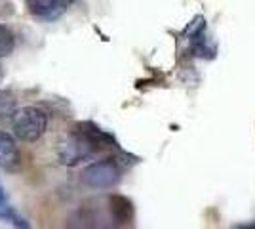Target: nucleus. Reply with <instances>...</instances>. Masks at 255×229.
Instances as JSON below:
<instances>
[{"mask_svg": "<svg viewBox=\"0 0 255 229\" xmlns=\"http://www.w3.org/2000/svg\"><path fill=\"white\" fill-rule=\"evenodd\" d=\"M0 220L11 222V224L17 226V228H27V224H25V222L13 212V208L10 207V203H8V199L4 195V189H2V187H0Z\"/></svg>", "mask_w": 255, "mask_h": 229, "instance_id": "nucleus-6", "label": "nucleus"}, {"mask_svg": "<svg viewBox=\"0 0 255 229\" xmlns=\"http://www.w3.org/2000/svg\"><path fill=\"white\" fill-rule=\"evenodd\" d=\"M73 2L75 0H25L31 15L44 21H53L59 15H63L73 6Z\"/></svg>", "mask_w": 255, "mask_h": 229, "instance_id": "nucleus-3", "label": "nucleus"}, {"mask_svg": "<svg viewBox=\"0 0 255 229\" xmlns=\"http://www.w3.org/2000/svg\"><path fill=\"white\" fill-rule=\"evenodd\" d=\"M13 46H15V38L11 29L0 23V57L10 55L13 52Z\"/></svg>", "mask_w": 255, "mask_h": 229, "instance_id": "nucleus-7", "label": "nucleus"}, {"mask_svg": "<svg viewBox=\"0 0 255 229\" xmlns=\"http://www.w3.org/2000/svg\"><path fill=\"white\" fill-rule=\"evenodd\" d=\"M111 210L115 214V220H118L120 224H129L131 218H133L131 203L124 197H113L111 199Z\"/></svg>", "mask_w": 255, "mask_h": 229, "instance_id": "nucleus-5", "label": "nucleus"}, {"mask_svg": "<svg viewBox=\"0 0 255 229\" xmlns=\"http://www.w3.org/2000/svg\"><path fill=\"white\" fill-rule=\"evenodd\" d=\"M11 128H13V136L17 140H21L25 143L38 142L48 128V113L40 107L27 105L13 115Z\"/></svg>", "mask_w": 255, "mask_h": 229, "instance_id": "nucleus-1", "label": "nucleus"}, {"mask_svg": "<svg viewBox=\"0 0 255 229\" xmlns=\"http://www.w3.org/2000/svg\"><path fill=\"white\" fill-rule=\"evenodd\" d=\"M120 176L122 172H120L117 161L103 159V161L88 164L80 174V182H82V186L90 187V189H111L120 182Z\"/></svg>", "mask_w": 255, "mask_h": 229, "instance_id": "nucleus-2", "label": "nucleus"}, {"mask_svg": "<svg viewBox=\"0 0 255 229\" xmlns=\"http://www.w3.org/2000/svg\"><path fill=\"white\" fill-rule=\"evenodd\" d=\"M19 166V151L15 140L8 132L0 130V168L2 170H15Z\"/></svg>", "mask_w": 255, "mask_h": 229, "instance_id": "nucleus-4", "label": "nucleus"}]
</instances>
